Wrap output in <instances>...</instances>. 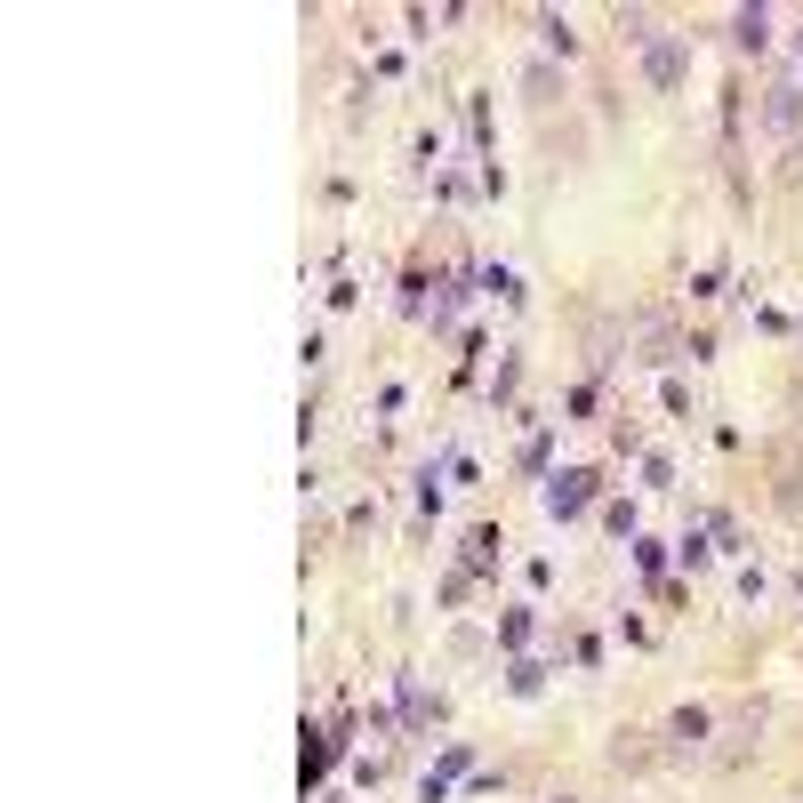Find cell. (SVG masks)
<instances>
[{
  "label": "cell",
  "instance_id": "7a4b0ae2",
  "mask_svg": "<svg viewBox=\"0 0 803 803\" xmlns=\"http://www.w3.org/2000/svg\"><path fill=\"white\" fill-rule=\"evenodd\" d=\"M764 129L795 146V129H803V80H779V89H764Z\"/></svg>",
  "mask_w": 803,
  "mask_h": 803
},
{
  "label": "cell",
  "instance_id": "277c9868",
  "mask_svg": "<svg viewBox=\"0 0 803 803\" xmlns=\"http://www.w3.org/2000/svg\"><path fill=\"white\" fill-rule=\"evenodd\" d=\"M651 764H658L651 731H619V739H611V771H651Z\"/></svg>",
  "mask_w": 803,
  "mask_h": 803
},
{
  "label": "cell",
  "instance_id": "ba28073f",
  "mask_svg": "<svg viewBox=\"0 0 803 803\" xmlns=\"http://www.w3.org/2000/svg\"><path fill=\"white\" fill-rule=\"evenodd\" d=\"M675 354H683V346H675V329H658V322H651V329H643V362H651V369H667Z\"/></svg>",
  "mask_w": 803,
  "mask_h": 803
},
{
  "label": "cell",
  "instance_id": "6da1fadb",
  "mask_svg": "<svg viewBox=\"0 0 803 803\" xmlns=\"http://www.w3.org/2000/svg\"><path fill=\"white\" fill-rule=\"evenodd\" d=\"M707 739H715V715L707 707H675L667 715V755H707Z\"/></svg>",
  "mask_w": 803,
  "mask_h": 803
},
{
  "label": "cell",
  "instance_id": "5b68a950",
  "mask_svg": "<svg viewBox=\"0 0 803 803\" xmlns=\"http://www.w3.org/2000/svg\"><path fill=\"white\" fill-rule=\"evenodd\" d=\"M731 40H739V49H764V40H771V16H764V9H739V16H731Z\"/></svg>",
  "mask_w": 803,
  "mask_h": 803
},
{
  "label": "cell",
  "instance_id": "9c48e42d",
  "mask_svg": "<svg viewBox=\"0 0 803 803\" xmlns=\"http://www.w3.org/2000/svg\"><path fill=\"white\" fill-rule=\"evenodd\" d=\"M619 33H627V40H643V49L658 40V33H651V9H619Z\"/></svg>",
  "mask_w": 803,
  "mask_h": 803
},
{
  "label": "cell",
  "instance_id": "30bf717a",
  "mask_svg": "<svg viewBox=\"0 0 803 803\" xmlns=\"http://www.w3.org/2000/svg\"><path fill=\"white\" fill-rule=\"evenodd\" d=\"M547 49H563V57L579 49V33H570V16H547Z\"/></svg>",
  "mask_w": 803,
  "mask_h": 803
},
{
  "label": "cell",
  "instance_id": "7c38bea8",
  "mask_svg": "<svg viewBox=\"0 0 803 803\" xmlns=\"http://www.w3.org/2000/svg\"><path fill=\"white\" fill-rule=\"evenodd\" d=\"M554 803H579V795H554Z\"/></svg>",
  "mask_w": 803,
  "mask_h": 803
},
{
  "label": "cell",
  "instance_id": "3957f363",
  "mask_svg": "<svg viewBox=\"0 0 803 803\" xmlns=\"http://www.w3.org/2000/svg\"><path fill=\"white\" fill-rule=\"evenodd\" d=\"M643 73L658 80V89H675V80H683V73H691V57H683V40H651V49H643Z\"/></svg>",
  "mask_w": 803,
  "mask_h": 803
},
{
  "label": "cell",
  "instance_id": "52a82bcc",
  "mask_svg": "<svg viewBox=\"0 0 803 803\" xmlns=\"http://www.w3.org/2000/svg\"><path fill=\"white\" fill-rule=\"evenodd\" d=\"M554 89H563V73H554V65H530V73H523V97H530V105H554Z\"/></svg>",
  "mask_w": 803,
  "mask_h": 803
},
{
  "label": "cell",
  "instance_id": "8992f818",
  "mask_svg": "<svg viewBox=\"0 0 803 803\" xmlns=\"http://www.w3.org/2000/svg\"><path fill=\"white\" fill-rule=\"evenodd\" d=\"M587 482H594V475H563V482L547 490V506H554V514H579V506H587Z\"/></svg>",
  "mask_w": 803,
  "mask_h": 803
},
{
  "label": "cell",
  "instance_id": "8fae6325",
  "mask_svg": "<svg viewBox=\"0 0 803 803\" xmlns=\"http://www.w3.org/2000/svg\"><path fill=\"white\" fill-rule=\"evenodd\" d=\"M779 185H803V137H795L788 153H779Z\"/></svg>",
  "mask_w": 803,
  "mask_h": 803
}]
</instances>
